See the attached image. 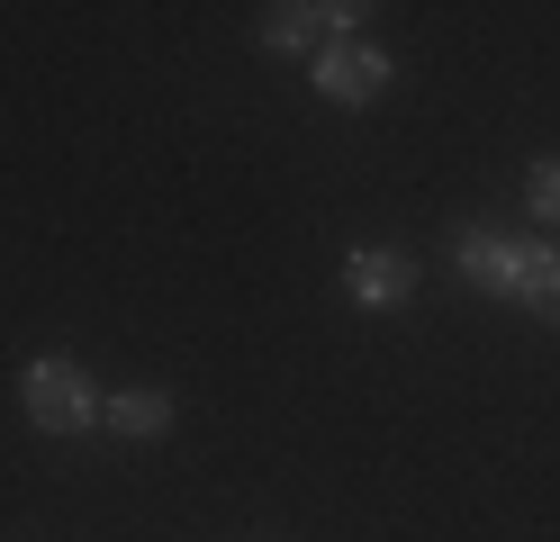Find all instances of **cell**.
I'll use <instances>...</instances> for the list:
<instances>
[{"label":"cell","instance_id":"1","mask_svg":"<svg viewBox=\"0 0 560 542\" xmlns=\"http://www.w3.org/2000/svg\"><path fill=\"white\" fill-rule=\"evenodd\" d=\"M19 397H27V416H37L46 434H82V425H100V397H91V380L73 371V361H27Z\"/></svg>","mask_w":560,"mask_h":542},{"label":"cell","instance_id":"3","mask_svg":"<svg viewBox=\"0 0 560 542\" xmlns=\"http://www.w3.org/2000/svg\"><path fill=\"white\" fill-rule=\"evenodd\" d=\"M343 289H353V308H407L416 263L407 253H353V263H343Z\"/></svg>","mask_w":560,"mask_h":542},{"label":"cell","instance_id":"5","mask_svg":"<svg viewBox=\"0 0 560 542\" xmlns=\"http://www.w3.org/2000/svg\"><path fill=\"white\" fill-rule=\"evenodd\" d=\"M353 19H362V10H271V19H262V46H271V55H299V46H317L326 27L353 36Z\"/></svg>","mask_w":560,"mask_h":542},{"label":"cell","instance_id":"2","mask_svg":"<svg viewBox=\"0 0 560 542\" xmlns=\"http://www.w3.org/2000/svg\"><path fill=\"white\" fill-rule=\"evenodd\" d=\"M317 91L326 100H380V91H389V55H380V46H362V36H335V46L317 55Z\"/></svg>","mask_w":560,"mask_h":542},{"label":"cell","instance_id":"8","mask_svg":"<svg viewBox=\"0 0 560 542\" xmlns=\"http://www.w3.org/2000/svg\"><path fill=\"white\" fill-rule=\"evenodd\" d=\"M534 217H542V227H560V163L534 172Z\"/></svg>","mask_w":560,"mask_h":542},{"label":"cell","instance_id":"7","mask_svg":"<svg viewBox=\"0 0 560 542\" xmlns=\"http://www.w3.org/2000/svg\"><path fill=\"white\" fill-rule=\"evenodd\" d=\"M109 425L127 434V443H154V434H172V397L163 389H127L118 407H109Z\"/></svg>","mask_w":560,"mask_h":542},{"label":"cell","instance_id":"4","mask_svg":"<svg viewBox=\"0 0 560 542\" xmlns=\"http://www.w3.org/2000/svg\"><path fill=\"white\" fill-rule=\"evenodd\" d=\"M506 289H515V299L534 308V316H551V325H560V253H551V244H515Z\"/></svg>","mask_w":560,"mask_h":542},{"label":"cell","instance_id":"6","mask_svg":"<svg viewBox=\"0 0 560 542\" xmlns=\"http://www.w3.org/2000/svg\"><path fill=\"white\" fill-rule=\"evenodd\" d=\"M452 263H462L479 289H506V263H515V244H506L498 227H462V235H452Z\"/></svg>","mask_w":560,"mask_h":542}]
</instances>
